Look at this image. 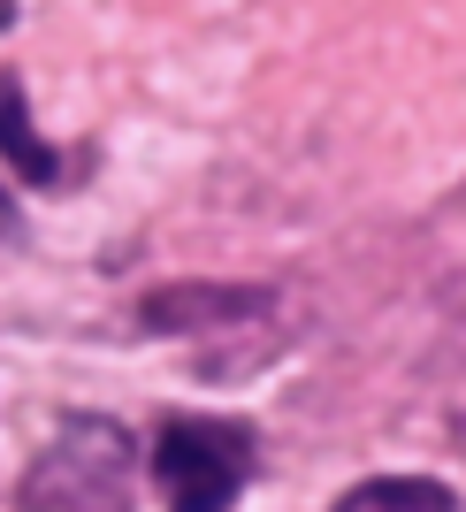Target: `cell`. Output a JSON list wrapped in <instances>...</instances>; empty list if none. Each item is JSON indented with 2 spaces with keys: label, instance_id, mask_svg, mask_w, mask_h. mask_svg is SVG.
I'll use <instances>...</instances> for the list:
<instances>
[{
  "label": "cell",
  "instance_id": "7",
  "mask_svg": "<svg viewBox=\"0 0 466 512\" xmlns=\"http://www.w3.org/2000/svg\"><path fill=\"white\" fill-rule=\"evenodd\" d=\"M8 23H16V0H0V31H8Z\"/></svg>",
  "mask_w": 466,
  "mask_h": 512
},
{
  "label": "cell",
  "instance_id": "2",
  "mask_svg": "<svg viewBox=\"0 0 466 512\" xmlns=\"http://www.w3.org/2000/svg\"><path fill=\"white\" fill-rule=\"evenodd\" d=\"M153 482H161L169 512H237V497L253 482V428L169 413L153 436Z\"/></svg>",
  "mask_w": 466,
  "mask_h": 512
},
{
  "label": "cell",
  "instance_id": "1",
  "mask_svg": "<svg viewBox=\"0 0 466 512\" xmlns=\"http://www.w3.org/2000/svg\"><path fill=\"white\" fill-rule=\"evenodd\" d=\"M130 467H138V451H130L123 421L69 413L62 436L31 459L16 512H130Z\"/></svg>",
  "mask_w": 466,
  "mask_h": 512
},
{
  "label": "cell",
  "instance_id": "6",
  "mask_svg": "<svg viewBox=\"0 0 466 512\" xmlns=\"http://www.w3.org/2000/svg\"><path fill=\"white\" fill-rule=\"evenodd\" d=\"M16 237H23V222H16V199L0 192V253H8V245H16Z\"/></svg>",
  "mask_w": 466,
  "mask_h": 512
},
{
  "label": "cell",
  "instance_id": "5",
  "mask_svg": "<svg viewBox=\"0 0 466 512\" xmlns=\"http://www.w3.org/2000/svg\"><path fill=\"white\" fill-rule=\"evenodd\" d=\"M329 512H459V490L436 482V474H367Z\"/></svg>",
  "mask_w": 466,
  "mask_h": 512
},
{
  "label": "cell",
  "instance_id": "3",
  "mask_svg": "<svg viewBox=\"0 0 466 512\" xmlns=\"http://www.w3.org/2000/svg\"><path fill=\"white\" fill-rule=\"evenodd\" d=\"M276 306L268 283H161L138 299V329L146 337H199V329H237Z\"/></svg>",
  "mask_w": 466,
  "mask_h": 512
},
{
  "label": "cell",
  "instance_id": "4",
  "mask_svg": "<svg viewBox=\"0 0 466 512\" xmlns=\"http://www.w3.org/2000/svg\"><path fill=\"white\" fill-rule=\"evenodd\" d=\"M0 161L23 176V184H62V153L31 130V107H23V77L0 69Z\"/></svg>",
  "mask_w": 466,
  "mask_h": 512
}]
</instances>
